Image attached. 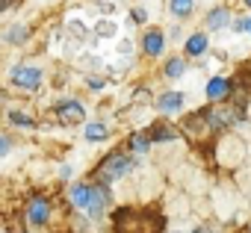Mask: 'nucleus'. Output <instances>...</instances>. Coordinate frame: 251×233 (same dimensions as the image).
I'll list each match as a JSON object with an SVG mask.
<instances>
[{
  "mask_svg": "<svg viewBox=\"0 0 251 233\" xmlns=\"http://www.w3.org/2000/svg\"><path fill=\"white\" fill-rule=\"evenodd\" d=\"M115 233H157L163 227V218L151 215V212H133V210H121L112 215Z\"/></svg>",
  "mask_w": 251,
  "mask_h": 233,
  "instance_id": "obj_1",
  "label": "nucleus"
},
{
  "mask_svg": "<svg viewBox=\"0 0 251 233\" xmlns=\"http://www.w3.org/2000/svg\"><path fill=\"white\" fill-rule=\"evenodd\" d=\"M172 12H175L177 18H186V15L192 12V0H172Z\"/></svg>",
  "mask_w": 251,
  "mask_h": 233,
  "instance_id": "obj_14",
  "label": "nucleus"
},
{
  "mask_svg": "<svg viewBox=\"0 0 251 233\" xmlns=\"http://www.w3.org/2000/svg\"><path fill=\"white\" fill-rule=\"evenodd\" d=\"M48 215H50V207H48L45 198H36V201L30 204V210H27V218H30L33 224H45Z\"/></svg>",
  "mask_w": 251,
  "mask_h": 233,
  "instance_id": "obj_6",
  "label": "nucleus"
},
{
  "mask_svg": "<svg viewBox=\"0 0 251 233\" xmlns=\"http://www.w3.org/2000/svg\"><path fill=\"white\" fill-rule=\"evenodd\" d=\"M112 33H115V24H106V21L98 24V36H112Z\"/></svg>",
  "mask_w": 251,
  "mask_h": 233,
  "instance_id": "obj_20",
  "label": "nucleus"
},
{
  "mask_svg": "<svg viewBox=\"0 0 251 233\" xmlns=\"http://www.w3.org/2000/svg\"><path fill=\"white\" fill-rule=\"evenodd\" d=\"M236 83H239V86H242V89H245V92H251V68H248V71H242V74H239V80H236Z\"/></svg>",
  "mask_w": 251,
  "mask_h": 233,
  "instance_id": "obj_19",
  "label": "nucleus"
},
{
  "mask_svg": "<svg viewBox=\"0 0 251 233\" xmlns=\"http://www.w3.org/2000/svg\"><path fill=\"white\" fill-rule=\"evenodd\" d=\"M248 33H251V18H248Z\"/></svg>",
  "mask_w": 251,
  "mask_h": 233,
  "instance_id": "obj_24",
  "label": "nucleus"
},
{
  "mask_svg": "<svg viewBox=\"0 0 251 233\" xmlns=\"http://www.w3.org/2000/svg\"><path fill=\"white\" fill-rule=\"evenodd\" d=\"M245 6H251V0H245Z\"/></svg>",
  "mask_w": 251,
  "mask_h": 233,
  "instance_id": "obj_25",
  "label": "nucleus"
},
{
  "mask_svg": "<svg viewBox=\"0 0 251 233\" xmlns=\"http://www.w3.org/2000/svg\"><path fill=\"white\" fill-rule=\"evenodd\" d=\"M86 139H89V142L106 139V124H89V127H86Z\"/></svg>",
  "mask_w": 251,
  "mask_h": 233,
  "instance_id": "obj_13",
  "label": "nucleus"
},
{
  "mask_svg": "<svg viewBox=\"0 0 251 233\" xmlns=\"http://www.w3.org/2000/svg\"><path fill=\"white\" fill-rule=\"evenodd\" d=\"M192 233H213L210 227H198V230H192Z\"/></svg>",
  "mask_w": 251,
  "mask_h": 233,
  "instance_id": "obj_22",
  "label": "nucleus"
},
{
  "mask_svg": "<svg viewBox=\"0 0 251 233\" xmlns=\"http://www.w3.org/2000/svg\"><path fill=\"white\" fill-rule=\"evenodd\" d=\"M183 71H186L183 59H169V65H166V77H180Z\"/></svg>",
  "mask_w": 251,
  "mask_h": 233,
  "instance_id": "obj_15",
  "label": "nucleus"
},
{
  "mask_svg": "<svg viewBox=\"0 0 251 233\" xmlns=\"http://www.w3.org/2000/svg\"><path fill=\"white\" fill-rule=\"evenodd\" d=\"M71 201L80 207V210H86L89 215H100L103 212V207H106V201H109V192L103 189V186H71Z\"/></svg>",
  "mask_w": 251,
  "mask_h": 233,
  "instance_id": "obj_2",
  "label": "nucleus"
},
{
  "mask_svg": "<svg viewBox=\"0 0 251 233\" xmlns=\"http://www.w3.org/2000/svg\"><path fill=\"white\" fill-rule=\"evenodd\" d=\"M227 21H230L227 9H213L210 18H207V27H210V30H222V27H227Z\"/></svg>",
  "mask_w": 251,
  "mask_h": 233,
  "instance_id": "obj_11",
  "label": "nucleus"
},
{
  "mask_svg": "<svg viewBox=\"0 0 251 233\" xmlns=\"http://www.w3.org/2000/svg\"><path fill=\"white\" fill-rule=\"evenodd\" d=\"M6 3H9V0H0V9H3V6H6Z\"/></svg>",
  "mask_w": 251,
  "mask_h": 233,
  "instance_id": "obj_23",
  "label": "nucleus"
},
{
  "mask_svg": "<svg viewBox=\"0 0 251 233\" xmlns=\"http://www.w3.org/2000/svg\"><path fill=\"white\" fill-rule=\"evenodd\" d=\"M9 151V139L6 136H0V154H6Z\"/></svg>",
  "mask_w": 251,
  "mask_h": 233,
  "instance_id": "obj_21",
  "label": "nucleus"
},
{
  "mask_svg": "<svg viewBox=\"0 0 251 233\" xmlns=\"http://www.w3.org/2000/svg\"><path fill=\"white\" fill-rule=\"evenodd\" d=\"M130 145H133V151H148V136H142V133H136Z\"/></svg>",
  "mask_w": 251,
  "mask_h": 233,
  "instance_id": "obj_18",
  "label": "nucleus"
},
{
  "mask_svg": "<svg viewBox=\"0 0 251 233\" xmlns=\"http://www.w3.org/2000/svg\"><path fill=\"white\" fill-rule=\"evenodd\" d=\"M204 50H207V36H201V33L189 36V42H186V53H189V56H201Z\"/></svg>",
  "mask_w": 251,
  "mask_h": 233,
  "instance_id": "obj_10",
  "label": "nucleus"
},
{
  "mask_svg": "<svg viewBox=\"0 0 251 233\" xmlns=\"http://www.w3.org/2000/svg\"><path fill=\"white\" fill-rule=\"evenodd\" d=\"M145 53H151V56H160L163 53V45H166V39H163V33L160 30H154V33H148L145 36Z\"/></svg>",
  "mask_w": 251,
  "mask_h": 233,
  "instance_id": "obj_9",
  "label": "nucleus"
},
{
  "mask_svg": "<svg viewBox=\"0 0 251 233\" xmlns=\"http://www.w3.org/2000/svg\"><path fill=\"white\" fill-rule=\"evenodd\" d=\"M9 80H12L15 86H21V89H36V86L42 83V71L33 68V65H18V68H12Z\"/></svg>",
  "mask_w": 251,
  "mask_h": 233,
  "instance_id": "obj_4",
  "label": "nucleus"
},
{
  "mask_svg": "<svg viewBox=\"0 0 251 233\" xmlns=\"http://www.w3.org/2000/svg\"><path fill=\"white\" fill-rule=\"evenodd\" d=\"M151 139L154 142H172L175 139V130L172 127H163V124H154L151 127Z\"/></svg>",
  "mask_w": 251,
  "mask_h": 233,
  "instance_id": "obj_12",
  "label": "nucleus"
},
{
  "mask_svg": "<svg viewBox=\"0 0 251 233\" xmlns=\"http://www.w3.org/2000/svg\"><path fill=\"white\" fill-rule=\"evenodd\" d=\"M9 121L18 124V127H33V118H27L24 112H12V115H9Z\"/></svg>",
  "mask_w": 251,
  "mask_h": 233,
  "instance_id": "obj_16",
  "label": "nucleus"
},
{
  "mask_svg": "<svg viewBox=\"0 0 251 233\" xmlns=\"http://www.w3.org/2000/svg\"><path fill=\"white\" fill-rule=\"evenodd\" d=\"M230 89H233V80L213 77V80L207 83V97H210V100H222V97H227V94H230Z\"/></svg>",
  "mask_w": 251,
  "mask_h": 233,
  "instance_id": "obj_5",
  "label": "nucleus"
},
{
  "mask_svg": "<svg viewBox=\"0 0 251 233\" xmlns=\"http://www.w3.org/2000/svg\"><path fill=\"white\" fill-rule=\"evenodd\" d=\"M180 106H183L180 92H166V94L157 97V109H163V112H172V109H180Z\"/></svg>",
  "mask_w": 251,
  "mask_h": 233,
  "instance_id": "obj_8",
  "label": "nucleus"
},
{
  "mask_svg": "<svg viewBox=\"0 0 251 233\" xmlns=\"http://www.w3.org/2000/svg\"><path fill=\"white\" fill-rule=\"evenodd\" d=\"M130 171H133V160H130L127 154H112V157H106L103 165L98 168V180H100V183H112V180L130 174Z\"/></svg>",
  "mask_w": 251,
  "mask_h": 233,
  "instance_id": "obj_3",
  "label": "nucleus"
},
{
  "mask_svg": "<svg viewBox=\"0 0 251 233\" xmlns=\"http://www.w3.org/2000/svg\"><path fill=\"white\" fill-rule=\"evenodd\" d=\"M56 112L62 115V118H68V121H74V118H83V106L77 103V100H59L56 103Z\"/></svg>",
  "mask_w": 251,
  "mask_h": 233,
  "instance_id": "obj_7",
  "label": "nucleus"
},
{
  "mask_svg": "<svg viewBox=\"0 0 251 233\" xmlns=\"http://www.w3.org/2000/svg\"><path fill=\"white\" fill-rule=\"evenodd\" d=\"M6 39H9V42H24V39H27V30H24V27H12V30L6 33Z\"/></svg>",
  "mask_w": 251,
  "mask_h": 233,
  "instance_id": "obj_17",
  "label": "nucleus"
}]
</instances>
